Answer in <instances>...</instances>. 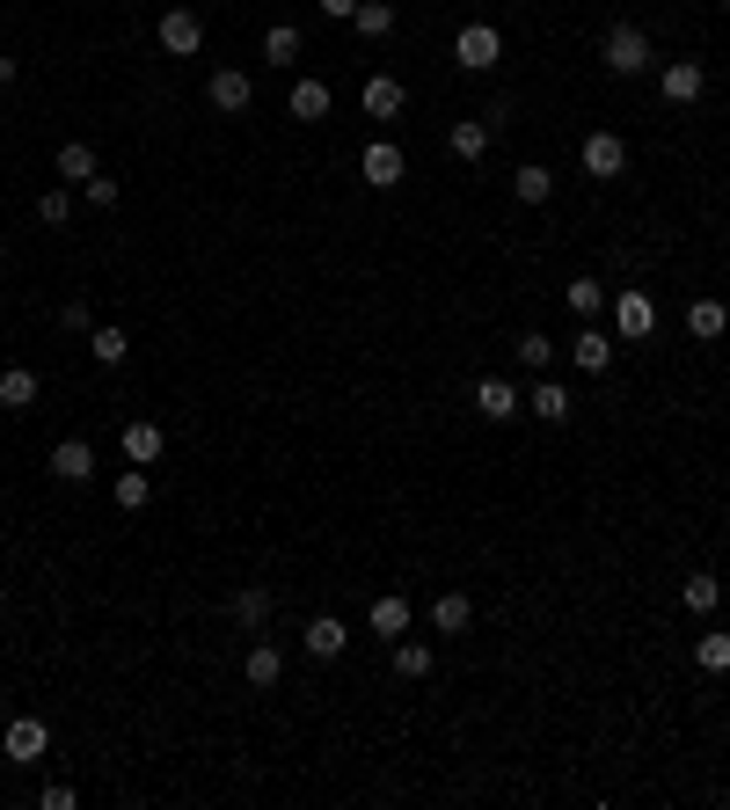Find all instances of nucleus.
Here are the masks:
<instances>
[{"mask_svg": "<svg viewBox=\"0 0 730 810\" xmlns=\"http://www.w3.org/2000/svg\"><path fill=\"white\" fill-rule=\"evenodd\" d=\"M599 59H607V74L635 81V74H650V66H657V45H650V29H643V23H613L607 45H599Z\"/></svg>", "mask_w": 730, "mask_h": 810, "instance_id": "1", "label": "nucleus"}, {"mask_svg": "<svg viewBox=\"0 0 730 810\" xmlns=\"http://www.w3.org/2000/svg\"><path fill=\"white\" fill-rule=\"evenodd\" d=\"M702 88H708V66H702V59H665V66H657V96L672 102V110L702 102Z\"/></svg>", "mask_w": 730, "mask_h": 810, "instance_id": "2", "label": "nucleus"}, {"mask_svg": "<svg viewBox=\"0 0 730 810\" xmlns=\"http://www.w3.org/2000/svg\"><path fill=\"white\" fill-rule=\"evenodd\" d=\"M497 59H504V37L489 23H467L461 37H453V66H461V74H489Z\"/></svg>", "mask_w": 730, "mask_h": 810, "instance_id": "3", "label": "nucleus"}, {"mask_svg": "<svg viewBox=\"0 0 730 810\" xmlns=\"http://www.w3.org/2000/svg\"><path fill=\"white\" fill-rule=\"evenodd\" d=\"M577 161H584V175H599V183H613V175L629 169V147H621V132H592L577 147Z\"/></svg>", "mask_w": 730, "mask_h": 810, "instance_id": "4", "label": "nucleus"}, {"mask_svg": "<svg viewBox=\"0 0 730 810\" xmlns=\"http://www.w3.org/2000/svg\"><path fill=\"white\" fill-rule=\"evenodd\" d=\"M205 102H212L219 118H242L248 102H256V88H248V74H242V66H219V74L205 81Z\"/></svg>", "mask_w": 730, "mask_h": 810, "instance_id": "5", "label": "nucleus"}, {"mask_svg": "<svg viewBox=\"0 0 730 810\" xmlns=\"http://www.w3.org/2000/svg\"><path fill=\"white\" fill-rule=\"evenodd\" d=\"M650 329H657V299H650V293H613V336L643 344Z\"/></svg>", "mask_w": 730, "mask_h": 810, "instance_id": "6", "label": "nucleus"}, {"mask_svg": "<svg viewBox=\"0 0 730 810\" xmlns=\"http://www.w3.org/2000/svg\"><path fill=\"white\" fill-rule=\"evenodd\" d=\"M161 51H169V59H197V51H205V23H197L191 8H169V15H161Z\"/></svg>", "mask_w": 730, "mask_h": 810, "instance_id": "7", "label": "nucleus"}, {"mask_svg": "<svg viewBox=\"0 0 730 810\" xmlns=\"http://www.w3.org/2000/svg\"><path fill=\"white\" fill-rule=\"evenodd\" d=\"M402 169H410V161H402V147H394V139H373V147H365V161H358L365 191H394V183H402Z\"/></svg>", "mask_w": 730, "mask_h": 810, "instance_id": "8", "label": "nucleus"}, {"mask_svg": "<svg viewBox=\"0 0 730 810\" xmlns=\"http://www.w3.org/2000/svg\"><path fill=\"white\" fill-rule=\"evenodd\" d=\"M0 745H8V760H15V766H29V760H45L51 731H45V723H37V715H15V723H8V737H0Z\"/></svg>", "mask_w": 730, "mask_h": 810, "instance_id": "9", "label": "nucleus"}, {"mask_svg": "<svg viewBox=\"0 0 730 810\" xmlns=\"http://www.w3.org/2000/svg\"><path fill=\"white\" fill-rule=\"evenodd\" d=\"M242 672H248V687H256V694H270L278 679H285V658H278V642L248 636V658H242Z\"/></svg>", "mask_w": 730, "mask_h": 810, "instance_id": "10", "label": "nucleus"}, {"mask_svg": "<svg viewBox=\"0 0 730 810\" xmlns=\"http://www.w3.org/2000/svg\"><path fill=\"white\" fill-rule=\"evenodd\" d=\"M118 445H124V461H132V467H154V461H161V445H169V431H161V424H146V417H132Z\"/></svg>", "mask_w": 730, "mask_h": 810, "instance_id": "11", "label": "nucleus"}, {"mask_svg": "<svg viewBox=\"0 0 730 810\" xmlns=\"http://www.w3.org/2000/svg\"><path fill=\"white\" fill-rule=\"evenodd\" d=\"M570 358H577V372H592V380H599V372L613 366V336L599 329V321H584V329H577V344H570Z\"/></svg>", "mask_w": 730, "mask_h": 810, "instance_id": "12", "label": "nucleus"}, {"mask_svg": "<svg viewBox=\"0 0 730 810\" xmlns=\"http://www.w3.org/2000/svg\"><path fill=\"white\" fill-rule=\"evenodd\" d=\"M365 628H373V636H410V599H402V591H380V599H373V606H365Z\"/></svg>", "mask_w": 730, "mask_h": 810, "instance_id": "13", "label": "nucleus"}, {"mask_svg": "<svg viewBox=\"0 0 730 810\" xmlns=\"http://www.w3.org/2000/svg\"><path fill=\"white\" fill-rule=\"evenodd\" d=\"M51 475H59V482H88V475H96V445H88V439H59V445H51Z\"/></svg>", "mask_w": 730, "mask_h": 810, "instance_id": "14", "label": "nucleus"}, {"mask_svg": "<svg viewBox=\"0 0 730 810\" xmlns=\"http://www.w3.org/2000/svg\"><path fill=\"white\" fill-rule=\"evenodd\" d=\"M402 102H410V88H402L394 74H373V81H365V118L394 124V118H402Z\"/></svg>", "mask_w": 730, "mask_h": 810, "instance_id": "15", "label": "nucleus"}, {"mask_svg": "<svg viewBox=\"0 0 730 810\" xmlns=\"http://www.w3.org/2000/svg\"><path fill=\"white\" fill-rule=\"evenodd\" d=\"M467 621H475V599H467V591H438V599H431V628H438V636H467Z\"/></svg>", "mask_w": 730, "mask_h": 810, "instance_id": "16", "label": "nucleus"}, {"mask_svg": "<svg viewBox=\"0 0 730 810\" xmlns=\"http://www.w3.org/2000/svg\"><path fill=\"white\" fill-rule=\"evenodd\" d=\"M285 110H292L300 124H321V118H329V81H315V74H307V81H292Z\"/></svg>", "mask_w": 730, "mask_h": 810, "instance_id": "17", "label": "nucleus"}, {"mask_svg": "<svg viewBox=\"0 0 730 810\" xmlns=\"http://www.w3.org/2000/svg\"><path fill=\"white\" fill-rule=\"evenodd\" d=\"M723 329H730V307H723V299H694V307H686V336H694V344H716Z\"/></svg>", "mask_w": 730, "mask_h": 810, "instance_id": "18", "label": "nucleus"}, {"mask_svg": "<svg viewBox=\"0 0 730 810\" xmlns=\"http://www.w3.org/2000/svg\"><path fill=\"white\" fill-rule=\"evenodd\" d=\"M489 139H497V124H483V118H461L453 132H446V147L461 154V161H483V154H489Z\"/></svg>", "mask_w": 730, "mask_h": 810, "instance_id": "19", "label": "nucleus"}, {"mask_svg": "<svg viewBox=\"0 0 730 810\" xmlns=\"http://www.w3.org/2000/svg\"><path fill=\"white\" fill-rule=\"evenodd\" d=\"M475 409H483L489 424H504V417H519L526 402H519V388H511V380H483V388H475Z\"/></svg>", "mask_w": 730, "mask_h": 810, "instance_id": "20", "label": "nucleus"}, {"mask_svg": "<svg viewBox=\"0 0 730 810\" xmlns=\"http://www.w3.org/2000/svg\"><path fill=\"white\" fill-rule=\"evenodd\" d=\"M343 650H351V636H343V621L337 614H321V621H307V658H343Z\"/></svg>", "mask_w": 730, "mask_h": 810, "instance_id": "21", "label": "nucleus"}, {"mask_svg": "<svg viewBox=\"0 0 730 810\" xmlns=\"http://www.w3.org/2000/svg\"><path fill=\"white\" fill-rule=\"evenodd\" d=\"M351 29H358L365 45H380V37H394V0H358V15H351Z\"/></svg>", "mask_w": 730, "mask_h": 810, "instance_id": "22", "label": "nucleus"}, {"mask_svg": "<svg viewBox=\"0 0 730 810\" xmlns=\"http://www.w3.org/2000/svg\"><path fill=\"white\" fill-rule=\"evenodd\" d=\"M511 197H519V205H548V197H556V175L540 169V161H526V169H511Z\"/></svg>", "mask_w": 730, "mask_h": 810, "instance_id": "23", "label": "nucleus"}, {"mask_svg": "<svg viewBox=\"0 0 730 810\" xmlns=\"http://www.w3.org/2000/svg\"><path fill=\"white\" fill-rule=\"evenodd\" d=\"M118 512H146V504H154V475H146V467H132L124 461V475H118Z\"/></svg>", "mask_w": 730, "mask_h": 810, "instance_id": "24", "label": "nucleus"}, {"mask_svg": "<svg viewBox=\"0 0 730 810\" xmlns=\"http://www.w3.org/2000/svg\"><path fill=\"white\" fill-rule=\"evenodd\" d=\"M562 307H570L577 321H599V307H607V293H599V278H570V285H562Z\"/></svg>", "mask_w": 730, "mask_h": 810, "instance_id": "25", "label": "nucleus"}, {"mask_svg": "<svg viewBox=\"0 0 730 810\" xmlns=\"http://www.w3.org/2000/svg\"><path fill=\"white\" fill-rule=\"evenodd\" d=\"M88 358H96V366H124V358H132V336L102 321V329H88Z\"/></svg>", "mask_w": 730, "mask_h": 810, "instance_id": "26", "label": "nucleus"}, {"mask_svg": "<svg viewBox=\"0 0 730 810\" xmlns=\"http://www.w3.org/2000/svg\"><path fill=\"white\" fill-rule=\"evenodd\" d=\"M526 409H534L540 424H562V417H570V394H562L556 380H548V372H540V380H534V394H526Z\"/></svg>", "mask_w": 730, "mask_h": 810, "instance_id": "27", "label": "nucleus"}, {"mask_svg": "<svg viewBox=\"0 0 730 810\" xmlns=\"http://www.w3.org/2000/svg\"><path fill=\"white\" fill-rule=\"evenodd\" d=\"M29 402H37V372L8 366V372H0V409H29Z\"/></svg>", "mask_w": 730, "mask_h": 810, "instance_id": "28", "label": "nucleus"}, {"mask_svg": "<svg viewBox=\"0 0 730 810\" xmlns=\"http://www.w3.org/2000/svg\"><path fill=\"white\" fill-rule=\"evenodd\" d=\"M234 621H242L248 636H264V621H270V591H264V585L234 591Z\"/></svg>", "mask_w": 730, "mask_h": 810, "instance_id": "29", "label": "nucleus"}, {"mask_svg": "<svg viewBox=\"0 0 730 810\" xmlns=\"http://www.w3.org/2000/svg\"><path fill=\"white\" fill-rule=\"evenodd\" d=\"M300 51H307V37H300L292 23H278V29L264 37V59H270V66H300Z\"/></svg>", "mask_w": 730, "mask_h": 810, "instance_id": "30", "label": "nucleus"}, {"mask_svg": "<svg viewBox=\"0 0 730 810\" xmlns=\"http://www.w3.org/2000/svg\"><path fill=\"white\" fill-rule=\"evenodd\" d=\"M59 175H66V191L88 183V175H96V147H88V139H66V147H59Z\"/></svg>", "mask_w": 730, "mask_h": 810, "instance_id": "31", "label": "nucleus"}, {"mask_svg": "<svg viewBox=\"0 0 730 810\" xmlns=\"http://www.w3.org/2000/svg\"><path fill=\"white\" fill-rule=\"evenodd\" d=\"M680 599H686V614H716V599H723V585H716V569H694Z\"/></svg>", "mask_w": 730, "mask_h": 810, "instance_id": "32", "label": "nucleus"}, {"mask_svg": "<svg viewBox=\"0 0 730 810\" xmlns=\"http://www.w3.org/2000/svg\"><path fill=\"white\" fill-rule=\"evenodd\" d=\"M431 642H402L394 636V672H402V679H431Z\"/></svg>", "mask_w": 730, "mask_h": 810, "instance_id": "33", "label": "nucleus"}, {"mask_svg": "<svg viewBox=\"0 0 730 810\" xmlns=\"http://www.w3.org/2000/svg\"><path fill=\"white\" fill-rule=\"evenodd\" d=\"M694 664H702V672H730V636L723 628H708V636L694 642Z\"/></svg>", "mask_w": 730, "mask_h": 810, "instance_id": "34", "label": "nucleus"}, {"mask_svg": "<svg viewBox=\"0 0 730 810\" xmlns=\"http://www.w3.org/2000/svg\"><path fill=\"white\" fill-rule=\"evenodd\" d=\"M519 366L548 372V366H556V344H548V336H540V329H534V336H519Z\"/></svg>", "mask_w": 730, "mask_h": 810, "instance_id": "35", "label": "nucleus"}, {"mask_svg": "<svg viewBox=\"0 0 730 810\" xmlns=\"http://www.w3.org/2000/svg\"><path fill=\"white\" fill-rule=\"evenodd\" d=\"M37 220H45V226H66V220H73V191H45V197H37Z\"/></svg>", "mask_w": 730, "mask_h": 810, "instance_id": "36", "label": "nucleus"}, {"mask_svg": "<svg viewBox=\"0 0 730 810\" xmlns=\"http://www.w3.org/2000/svg\"><path fill=\"white\" fill-rule=\"evenodd\" d=\"M59 321H66V336H88V329H96V307H88V299H66Z\"/></svg>", "mask_w": 730, "mask_h": 810, "instance_id": "37", "label": "nucleus"}, {"mask_svg": "<svg viewBox=\"0 0 730 810\" xmlns=\"http://www.w3.org/2000/svg\"><path fill=\"white\" fill-rule=\"evenodd\" d=\"M81 191H88V205H102V212H110V205H118V197H124V191H118V175H102V169L88 175Z\"/></svg>", "mask_w": 730, "mask_h": 810, "instance_id": "38", "label": "nucleus"}, {"mask_svg": "<svg viewBox=\"0 0 730 810\" xmlns=\"http://www.w3.org/2000/svg\"><path fill=\"white\" fill-rule=\"evenodd\" d=\"M321 15H329V23H351V15H358V0H315Z\"/></svg>", "mask_w": 730, "mask_h": 810, "instance_id": "39", "label": "nucleus"}, {"mask_svg": "<svg viewBox=\"0 0 730 810\" xmlns=\"http://www.w3.org/2000/svg\"><path fill=\"white\" fill-rule=\"evenodd\" d=\"M45 810H73V782H51L45 788Z\"/></svg>", "mask_w": 730, "mask_h": 810, "instance_id": "40", "label": "nucleus"}, {"mask_svg": "<svg viewBox=\"0 0 730 810\" xmlns=\"http://www.w3.org/2000/svg\"><path fill=\"white\" fill-rule=\"evenodd\" d=\"M0 88H15V59L8 51H0Z\"/></svg>", "mask_w": 730, "mask_h": 810, "instance_id": "41", "label": "nucleus"}, {"mask_svg": "<svg viewBox=\"0 0 730 810\" xmlns=\"http://www.w3.org/2000/svg\"><path fill=\"white\" fill-rule=\"evenodd\" d=\"M0 51H8V37H0Z\"/></svg>", "mask_w": 730, "mask_h": 810, "instance_id": "42", "label": "nucleus"}, {"mask_svg": "<svg viewBox=\"0 0 730 810\" xmlns=\"http://www.w3.org/2000/svg\"><path fill=\"white\" fill-rule=\"evenodd\" d=\"M723 8H730V0H723Z\"/></svg>", "mask_w": 730, "mask_h": 810, "instance_id": "43", "label": "nucleus"}]
</instances>
